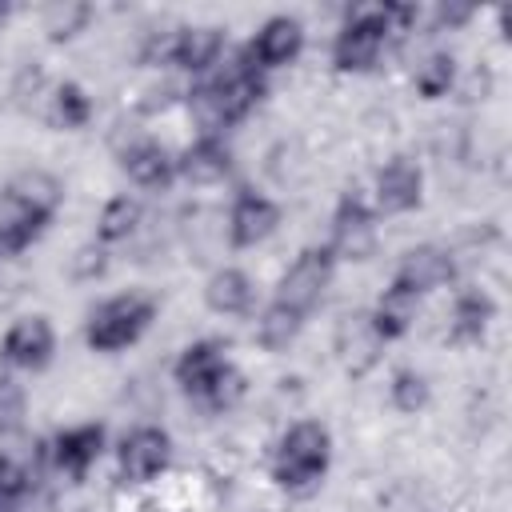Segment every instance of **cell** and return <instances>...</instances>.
I'll return each mask as SVG.
<instances>
[{
	"label": "cell",
	"mask_w": 512,
	"mask_h": 512,
	"mask_svg": "<svg viewBox=\"0 0 512 512\" xmlns=\"http://www.w3.org/2000/svg\"><path fill=\"white\" fill-rule=\"evenodd\" d=\"M260 100V76L252 64L232 60L216 80H208L204 88L192 92V116L204 132H216L232 120H240L252 104Z\"/></svg>",
	"instance_id": "1"
},
{
	"label": "cell",
	"mask_w": 512,
	"mask_h": 512,
	"mask_svg": "<svg viewBox=\"0 0 512 512\" xmlns=\"http://www.w3.org/2000/svg\"><path fill=\"white\" fill-rule=\"evenodd\" d=\"M328 456H332V440H328V428L316 424V420H300L284 432L280 448H276V480L284 488H308L324 476L328 468Z\"/></svg>",
	"instance_id": "2"
},
{
	"label": "cell",
	"mask_w": 512,
	"mask_h": 512,
	"mask_svg": "<svg viewBox=\"0 0 512 512\" xmlns=\"http://www.w3.org/2000/svg\"><path fill=\"white\" fill-rule=\"evenodd\" d=\"M152 320V300L140 292H124L112 296L108 304H100L88 320V344L96 352H116L124 344H132Z\"/></svg>",
	"instance_id": "3"
},
{
	"label": "cell",
	"mask_w": 512,
	"mask_h": 512,
	"mask_svg": "<svg viewBox=\"0 0 512 512\" xmlns=\"http://www.w3.org/2000/svg\"><path fill=\"white\" fill-rule=\"evenodd\" d=\"M388 32H392V12H388V8L352 16V20L340 28L336 44H332L336 68H344V72H364V68H372L376 56H380V48H384V40H388Z\"/></svg>",
	"instance_id": "4"
},
{
	"label": "cell",
	"mask_w": 512,
	"mask_h": 512,
	"mask_svg": "<svg viewBox=\"0 0 512 512\" xmlns=\"http://www.w3.org/2000/svg\"><path fill=\"white\" fill-rule=\"evenodd\" d=\"M328 280H332V252H328V248H304V252L288 264V272H284V280H280L276 304L288 308V312H296V316H304V312L324 296Z\"/></svg>",
	"instance_id": "5"
},
{
	"label": "cell",
	"mask_w": 512,
	"mask_h": 512,
	"mask_svg": "<svg viewBox=\"0 0 512 512\" xmlns=\"http://www.w3.org/2000/svg\"><path fill=\"white\" fill-rule=\"evenodd\" d=\"M168 464V436L160 428H136L124 436L120 444V472L132 484H144L152 476H160Z\"/></svg>",
	"instance_id": "6"
},
{
	"label": "cell",
	"mask_w": 512,
	"mask_h": 512,
	"mask_svg": "<svg viewBox=\"0 0 512 512\" xmlns=\"http://www.w3.org/2000/svg\"><path fill=\"white\" fill-rule=\"evenodd\" d=\"M224 372H228V360H224V344L220 340H200V344L184 348V356L176 360V380L200 400L212 396V388L220 384Z\"/></svg>",
	"instance_id": "7"
},
{
	"label": "cell",
	"mask_w": 512,
	"mask_h": 512,
	"mask_svg": "<svg viewBox=\"0 0 512 512\" xmlns=\"http://www.w3.org/2000/svg\"><path fill=\"white\" fill-rule=\"evenodd\" d=\"M276 204L268 200V196H260V192H240L236 196V204H232V216H228V236H232V244H240V248H252V244H260L272 228H276Z\"/></svg>",
	"instance_id": "8"
},
{
	"label": "cell",
	"mask_w": 512,
	"mask_h": 512,
	"mask_svg": "<svg viewBox=\"0 0 512 512\" xmlns=\"http://www.w3.org/2000/svg\"><path fill=\"white\" fill-rule=\"evenodd\" d=\"M44 208L20 200L16 192L0 196V256H12L20 248H28L36 240V232L44 228Z\"/></svg>",
	"instance_id": "9"
},
{
	"label": "cell",
	"mask_w": 512,
	"mask_h": 512,
	"mask_svg": "<svg viewBox=\"0 0 512 512\" xmlns=\"http://www.w3.org/2000/svg\"><path fill=\"white\" fill-rule=\"evenodd\" d=\"M448 276H452V256L440 252V248H432V244H424V248H412L404 256V264H400V272H396L392 284L404 288V292H412V296H420V292L440 288Z\"/></svg>",
	"instance_id": "10"
},
{
	"label": "cell",
	"mask_w": 512,
	"mask_h": 512,
	"mask_svg": "<svg viewBox=\"0 0 512 512\" xmlns=\"http://www.w3.org/2000/svg\"><path fill=\"white\" fill-rule=\"evenodd\" d=\"M300 44H304V28H300V20H292V16H272L260 32H256V40H252V60H260L264 68H280V64H288L296 52H300Z\"/></svg>",
	"instance_id": "11"
},
{
	"label": "cell",
	"mask_w": 512,
	"mask_h": 512,
	"mask_svg": "<svg viewBox=\"0 0 512 512\" xmlns=\"http://www.w3.org/2000/svg\"><path fill=\"white\" fill-rule=\"evenodd\" d=\"M376 200L384 212H408L420 204V168L404 156L388 160L376 176Z\"/></svg>",
	"instance_id": "12"
},
{
	"label": "cell",
	"mask_w": 512,
	"mask_h": 512,
	"mask_svg": "<svg viewBox=\"0 0 512 512\" xmlns=\"http://www.w3.org/2000/svg\"><path fill=\"white\" fill-rule=\"evenodd\" d=\"M52 356V328L40 316L16 320L4 336V360L20 364V368H40Z\"/></svg>",
	"instance_id": "13"
},
{
	"label": "cell",
	"mask_w": 512,
	"mask_h": 512,
	"mask_svg": "<svg viewBox=\"0 0 512 512\" xmlns=\"http://www.w3.org/2000/svg\"><path fill=\"white\" fill-rule=\"evenodd\" d=\"M332 236H336V248L348 256V260H364L376 244V232H372V216L364 212L360 200H344L336 208V220H332Z\"/></svg>",
	"instance_id": "14"
},
{
	"label": "cell",
	"mask_w": 512,
	"mask_h": 512,
	"mask_svg": "<svg viewBox=\"0 0 512 512\" xmlns=\"http://www.w3.org/2000/svg\"><path fill=\"white\" fill-rule=\"evenodd\" d=\"M100 444H104V432L96 424H80V428L60 432L56 444H52L56 468L68 472V476H84L92 468V460L100 456Z\"/></svg>",
	"instance_id": "15"
},
{
	"label": "cell",
	"mask_w": 512,
	"mask_h": 512,
	"mask_svg": "<svg viewBox=\"0 0 512 512\" xmlns=\"http://www.w3.org/2000/svg\"><path fill=\"white\" fill-rule=\"evenodd\" d=\"M228 168H232V156H228V148H224L220 140H212V136H204L200 144H192V148L184 152V160H180V172H184V180H192V184H220V180L228 176Z\"/></svg>",
	"instance_id": "16"
},
{
	"label": "cell",
	"mask_w": 512,
	"mask_h": 512,
	"mask_svg": "<svg viewBox=\"0 0 512 512\" xmlns=\"http://www.w3.org/2000/svg\"><path fill=\"white\" fill-rule=\"evenodd\" d=\"M220 28H180L176 36H172V48H168V56H172V64H180V68H208L216 56H220Z\"/></svg>",
	"instance_id": "17"
},
{
	"label": "cell",
	"mask_w": 512,
	"mask_h": 512,
	"mask_svg": "<svg viewBox=\"0 0 512 512\" xmlns=\"http://www.w3.org/2000/svg\"><path fill=\"white\" fill-rule=\"evenodd\" d=\"M124 168H128V176H132L136 184H144V188H160V184L172 180V160H168V152H164L160 144H152V140L128 144V148H124Z\"/></svg>",
	"instance_id": "18"
},
{
	"label": "cell",
	"mask_w": 512,
	"mask_h": 512,
	"mask_svg": "<svg viewBox=\"0 0 512 512\" xmlns=\"http://www.w3.org/2000/svg\"><path fill=\"white\" fill-rule=\"evenodd\" d=\"M376 344H380V336L372 332V324H368L364 316H348V320L340 324L336 348H340V356L348 360L352 372H364V368L376 360Z\"/></svg>",
	"instance_id": "19"
},
{
	"label": "cell",
	"mask_w": 512,
	"mask_h": 512,
	"mask_svg": "<svg viewBox=\"0 0 512 512\" xmlns=\"http://www.w3.org/2000/svg\"><path fill=\"white\" fill-rule=\"evenodd\" d=\"M208 304L224 316H236V312H248L252 308V280L236 268H224L208 280Z\"/></svg>",
	"instance_id": "20"
},
{
	"label": "cell",
	"mask_w": 512,
	"mask_h": 512,
	"mask_svg": "<svg viewBox=\"0 0 512 512\" xmlns=\"http://www.w3.org/2000/svg\"><path fill=\"white\" fill-rule=\"evenodd\" d=\"M412 320H416V296L392 284V288L384 292V300H380V308H376V316H372L368 324H372V332H376L380 340H388V336H400Z\"/></svg>",
	"instance_id": "21"
},
{
	"label": "cell",
	"mask_w": 512,
	"mask_h": 512,
	"mask_svg": "<svg viewBox=\"0 0 512 512\" xmlns=\"http://www.w3.org/2000/svg\"><path fill=\"white\" fill-rule=\"evenodd\" d=\"M488 320H492V300L472 288V292H464V296L456 300V308H452V336H456V340H476Z\"/></svg>",
	"instance_id": "22"
},
{
	"label": "cell",
	"mask_w": 512,
	"mask_h": 512,
	"mask_svg": "<svg viewBox=\"0 0 512 512\" xmlns=\"http://www.w3.org/2000/svg\"><path fill=\"white\" fill-rule=\"evenodd\" d=\"M296 332H300V316L288 312V308H280V304H272V308L264 312V320H260V344L272 348V352H276V348H288Z\"/></svg>",
	"instance_id": "23"
},
{
	"label": "cell",
	"mask_w": 512,
	"mask_h": 512,
	"mask_svg": "<svg viewBox=\"0 0 512 512\" xmlns=\"http://www.w3.org/2000/svg\"><path fill=\"white\" fill-rule=\"evenodd\" d=\"M32 488V472L20 456H0V512H12L16 500Z\"/></svg>",
	"instance_id": "24"
},
{
	"label": "cell",
	"mask_w": 512,
	"mask_h": 512,
	"mask_svg": "<svg viewBox=\"0 0 512 512\" xmlns=\"http://www.w3.org/2000/svg\"><path fill=\"white\" fill-rule=\"evenodd\" d=\"M8 192H16L20 200H28V204H36V208H52L56 204V196H60V184L48 176V172H40V168H32V172H20L16 176V184L8 188Z\"/></svg>",
	"instance_id": "25"
},
{
	"label": "cell",
	"mask_w": 512,
	"mask_h": 512,
	"mask_svg": "<svg viewBox=\"0 0 512 512\" xmlns=\"http://www.w3.org/2000/svg\"><path fill=\"white\" fill-rule=\"evenodd\" d=\"M88 4H76V0H64V4H52V8H44V32L48 36H56V40H64V36H72V32H80L84 24H88Z\"/></svg>",
	"instance_id": "26"
},
{
	"label": "cell",
	"mask_w": 512,
	"mask_h": 512,
	"mask_svg": "<svg viewBox=\"0 0 512 512\" xmlns=\"http://www.w3.org/2000/svg\"><path fill=\"white\" fill-rule=\"evenodd\" d=\"M136 220H140L136 200L116 196V200H108V208L100 212V236H104V240H124V236L136 228Z\"/></svg>",
	"instance_id": "27"
},
{
	"label": "cell",
	"mask_w": 512,
	"mask_h": 512,
	"mask_svg": "<svg viewBox=\"0 0 512 512\" xmlns=\"http://www.w3.org/2000/svg\"><path fill=\"white\" fill-rule=\"evenodd\" d=\"M88 116H92V104H88L84 88L60 84V88H56V120H60L64 128H80V124H88Z\"/></svg>",
	"instance_id": "28"
},
{
	"label": "cell",
	"mask_w": 512,
	"mask_h": 512,
	"mask_svg": "<svg viewBox=\"0 0 512 512\" xmlns=\"http://www.w3.org/2000/svg\"><path fill=\"white\" fill-rule=\"evenodd\" d=\"M448 84H452V56H444V52L428 56V60L420 64V72H416V88H420L424 96H444Z\"/></svg>",
	"instance_id": "29"
},
{
	"label": "cell",
	"mask_w": 512,
	"mask_h": 512,
	"mask_svg": "<svg viewBox=\"0 0 512 512\" xmlns=\"http://www.w3.org/2000/svg\"><path fill=\"white\" fill-rule=\"evenodd\" d=\"M392 404H396L400 412L424 408V404H428V384H424V376H420V372H396V380H392Z\"/></svg>",
	"instance_id": "30"
},
{
	"label": "cell",
	"mask_w": 512,
	"mask_h": 512,
	"mask_svg": "<svg viewBox=\"0 0 512 512\" xmlns=\"http://www.w3.org/2000/svg\"><path fill=\"white\" fill-rule=\"evenodd\" d=\"M20 416H24V396H20V388L0 376V432H12V428L20 424Z\"/></svg>",
	"instance_id": "31"
},
{
	"label": "cell",
	"mask_w": 512,
	"mask_h": 512,
	"mask_svg": "<svg viewBox=\"0 0 512 512\" xmlns=\"http://www.w3.org/2000/svg\"><path fill=\"white\" fill-rule=\"evenodd\" d=\"M100 268H104V252H100V248H84V252H76V264H72V272H76L80 280L96 276Z\"/></svg>",
	"instance_id": "32"
},
{
	"label": "cell",
	"mask_w": 512,
	"mask_h": 512,
	"mask_svg": "<svg viewBox=\"0 0 512 512\" xmlns=\"http://www.w3.org/2000/svg\"><path fill=\"white\" fill-rule=\"evenodd\" d=\"M12 512H52V508H48V496H44V492H32V488H28V492L16 500Z\"/></svg>",
	"instance_id": "33"
},
{
	"label": "cell",
	"mask_w": 512,
	"mask_h": 512,
	"mask_svg": "<svg viewBox=\"0 0 512 512\" xmlns=\"http://www.w3.org/2000/svg\"><path fill=\"white\" fill-rule=\"evenodd\" d=\"M460 20H468V8H440V24H460Z\"/></svg>",
	"instance_id": "34"
},
{
	"label": "cell",
	"mask_w": 512,
	"mask_h": 512,
	"mask_svg": "<svg viewBox=\"0 0 512 512\" xmlns=\"http://www.w3.org/2000/svg\"><path fill=\"white\" fill-rule=\"evenodd\" d=\"M4 12H8V8H4V4H0V20H4Z\"/></svg>",
	"instance_id": "35"
}]
</instances>
